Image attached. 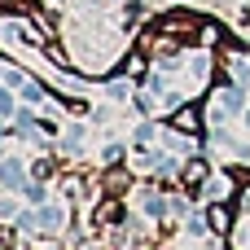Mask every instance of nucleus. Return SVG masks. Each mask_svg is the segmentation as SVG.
Masks as SVG:
<instances>
[]
</instances>
